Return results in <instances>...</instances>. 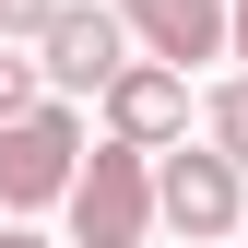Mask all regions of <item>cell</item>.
<instances>
[{
  "mask_svg": "<svg viewBox=\"0 0 248 248\" xmlns=\"http://www.w3.org/2000/svg\"><path fill=\"white\" fill-rule=\"evenodd\" d=\"M47 24H59V0H0V47H36Z\"/></svg>",
  "mask_w": 248,
  "mask_h": 248,
  "instance_id": "obj_9",
  "label": "cell"
},
{
  "mask_svg": "<svg viewBox=\"0 0 248 248\" xmlns=\"http://www.w3.org/2000/svg\"><path fill=\"white\" fill-rule=\"evenodd\" d=\"M118 24H130L142 59H166V71H189V59H225V0H107Z\"/></svg>",
  "mask_w": 248,
  "mask_h": 248,
  "instance_id": "obj_6",
  "label": "cell"
},
{
  "mask_svg": "<svg viewBox=\"0 0 248 248\" xmlns=\"http://www.w3.org/2000/svg\"><path fill=\"white\" fill-rule=\"evenodd\" d=\"M95 107H107V142L118 154H177L189 142V71H166V59H130Z\"/></svg>",
  "mask_w": 248,
  "mask_h": 248,
  "instance_id": "obj_5",
  "label": "cell"
},
{
  "mask_svg": "<svg viewBox=\"0 0 248 248\" xmlns=\"http://www.w3.org/2000/svg\"><path fill=\"white\" fill-rule=\"evenodd\" d=\"M118 71H130V24L95 12V0H59V24L36 36V83H47L59 107H83V95H107Z\"/></svg>",
  "mask_w": 248,
  "mask_h": 248,
  "instance_id": "obj_4",
  "label": "cell"
},
{
  "mask_svg": "<svg viewBox=\"0 0 248 248\" xmlns=\"http://www.w3.org/2000/svg\"><path fill=\"white\" fill-rule=\"evenodd\" d=\"M154 225H177V236H236L248 225V177L225 166L213 142H177V154H154Z\"/></svg>",
  "mask_w": 248,
  "mask_h": 248,
  "instance_id": "obj_3",
  "label": "cell"
},
{
  "mask_svg": "<svg viewBox=\"0 0 248 248\" xmlns=\"http://www.w3.org/2000/svg\"><path fill=\"white\" fill-rule=\"evenodd\" d=\"M47 107V83H36V59H12L0 47V130H12V118H36Z\"/></svg>",
  "mask_w": 248,
  "mask_h": 248,
  "instance_id": "obj_8",
  "label": "cell"
},
{
  "mask_svg": "<svg viewBox=\"0 0 248 248\" xmlns=\"http://www.w3.org/2000/svg\"><path fill=\"white\" fill-rule=\"evenodd\" d=\"M71 177H83V107H36V118H12L0 130V213H47V201H71Z\"/></svg>",
  "mask_w": 248,
  "mask_h": 248,
  "instance_id": "obj_2",
  "label": "cell"
},
{
  "mask_svg": "<svg viewBox=\"0 0 248 248\" xmlns=\"http://www.w3.org/2000/svg\"><path fill=\"white\" fill-rule=\"evenodd\" d=\"M0 248H47V236H36V225H0Z\"/></svg>",
  "mask_w": 248,
  "mask_h": 248,
  "instance_id": "obj_11",
  "label": "cell"
},
{
  "mask_svg": "<svg viewBox=\"0 0 248 248\" xmlns=\"http://www.w3.org/2000/svg\"><path fill=\"white\" fill-rule=\"evenodd\" d=\"M59 213H71V248H142V236H154V154L95 142Z\"/></svg>",
  "mask_w": 248,
  "mask_h": 248,
  "instance_id": "obj_1",
  "label": "cell"
},
{
  "mask_svg": "<svg viewBox=\"0 0 248 248\" xmlns=\"http://www.w3.org/2000/svg\"><path fill=\"white\" fill-rule=\"evenodd\" d=\"M225 59H248V0H225Z\"/></svg>",
  "mask_w": 248,
  "mask_h": 248,
  "instance_id": "obj_10",
  "label": "cell"
},
{
  "mask_svg": "<svg viewBox=\"0 0 248 248\" xmlns=\"http://www.w3.org/2000/svg\"><path fill=\"white\" fill-rule=\"evenodd\" d=\"M201 142L225 154L236 177H248V71H236V83H213V107H201Z\"/></svg>",
  "mask_w": 248,
  "mask_h": 248,
  "instance_id": "obj_7",
  "label": "cell"
}]
</instances>
